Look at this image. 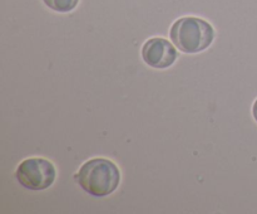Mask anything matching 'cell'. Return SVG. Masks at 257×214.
I'll list each match as a JSON object with an SVG mask.
<instances>
[{"instance_id":"6da1fadb","label":"cell","mask_w":257,"mask_h":214,"mask_svg":"<svg viewBox=\"0 0 257 214\" xmlns=\"http://www.w3.org/2000/svg\"><path fill=\"white\" fill-rule=\"evenodd\" d=\"M80 188L97 198L110 195L118 188L120 171L113 161L108 159H92L80 166L75 175Z\"/></svg>"},{"instance_id":"7a4b0ae2","label":"cell","mask_w":257,"mask_h":214,"mask_svg":"<svg viewBox=\"0 0 257 214\" xmlns=\"http://www.w3.org/2000/svg\"><path fill=\"white\" fill-rule=\"evenodd\" d=\"M170 37L181 52L193 54L207 49L212 44L215 29L210 23L201 18L185 17L173 23Z\"/></svg>"},{"instance_id":"3957f363","label":"cell","mask_w":257,"mask_h":214,"mask_svg":"<svg viewBox=\"0 0 257 214\" xmlns=\"http://www.w3.org/2000/svg\"><path fill=\"white\" fill-rule=\"evenodd\" d=\"M15 176L20 185L29 190H44L53 185L57 171L47 159L30 158L19 164Z\"/></svg>"},{"instance_id":"277c9868","label":"cell","mask_w":257,"mask_h":214,"mask_svg":"<svg viewBox=\"0 0 257 214\" xmlns=\"http://www.w3.org/2000/svg\"><path fill=\"white\" fill-rule=\"evenodd\" d=\"M176 45L165 38L155 37L143 44L142 58L146 64L156 69H165L171 67L177 59Z\"/></svg>"},{"instance_id":"5b68a950","label":"cell","mask_w":257,"mask_h":214,"mask_svg":"<svg viewBox=\"0 0 257 214\" xmlns=\"http://www.w3.org/2000/svg\"><path fill=\"white\" fill-rule=\"evenodd\" d=\"M48 8L58 13H68L75 9L79 0H43Z\"/></svg>"},{"instance_id":"8992f818","label":"cell","mask_w":257,"mask_h":214,"mask_svg":"<svg viewBox=\"0 0 257 214\" xmlns=\"http://www.w3.org/2000/svg\"><path fill=\"white\" fill-rule=\"evenodd\" d=\"M252 113H253V118L256 120L257 122V100L255 101V103H253V107H252Z\"/></svg>"}]
</instances>
